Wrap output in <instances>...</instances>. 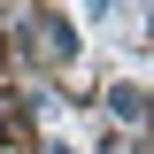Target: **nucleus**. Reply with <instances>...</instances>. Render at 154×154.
<instances>
[{"label": "nucleus", "instance_id": "1", "mask_svg": "<svg viewBox=\"0 0 154 154\" xmlns=\"http://www.w3.org/2000/svg\"><path fill=\"white\" fill-rule=\"evenodd\" d=\"M38 46H46V62H69V31L54 16H38Z\"/></svg>", "mask_w": 154, "mask_h": 154}, {"label": "nucleus", "instance_id": "2", "mask_svg": "<svg viewBox=\"0 0 154 154\" xmlns=\"http://www.w3.org/2000/svg\"><path fill=\"white\" fill-rule=\"evenodd\" d=\"M108 108H116V116H123V123H146V100H139V93H131V85H116V93H108Z\"/></svg>", "mask_w": 154, "mask_h": 154}, {"label": "nucleus", "instance_id": "3", "mask_svg": "<svg viewBox=\"0 0 154 154\" xmlns=\"http://www.w3.org/2000/svg\"><path fill=\"white\" fill-rule=\"evenodd\" d=\"M16 131H23V100H16V93H0V146H8Z\"/></svg>", "mask_w": 154, "mask_h": 154}, {"label": "nucleus", "instance_id": "4", "mask_svg": "<svg viewBox=\"0 0 154 154\" xmlns=\"http://www.w3.org/2000/svg\"><path fill=\"white\" fill-rule=\"evenodd\" d=\"M0 69H8V46H0Z\"/></svg>", "mask_w": 154, "mask_h": 154}]
</instances>
